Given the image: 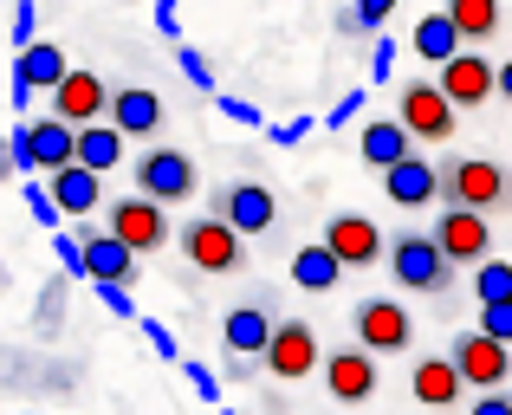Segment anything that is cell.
Instances as JSON below:
<instances>
[{
	"label": "cell",
	"instance_id": "obj_18",
	"mask_svg": "<svg viewBox=\"0 0 512 415\" xmlns=\"http://www.w3.org/2000/svg\"><path fill=\"white\" fill-rule=\"evenodd\" d=\"M78 234H85V266L98 286H130L137 279V260H143L137 247H124L117 234H98V227H78Z\"/></svg>",
	"mask_w": 512,
	"mask_h": 415
},
{
	"label": "cell",
	"instance_id": "obj_14",
	"mask_svg": "<svg viewBox=\"0 0 512 415\" xmlns=\"http://www.w3.org/2000/svg\"><path fill=\"white\" fill-rule=\"evenodd\" d=\"M435 240L454 266H480L493 253V227H487V214H474V208H441Z\"/></svg>",
	"mask_w": 512,
	"mask_h": 415
},
{
	"label": "cell",
	"instance_id": "obj_32",
	"mask_svg": "<svg viewBox=\"0 0 512 415\" xmlns=\"http://www.w3.org/2000/svg\"><path fill=\"white\" fill-rule=\"evenodd\" d=\"M52 253H59V273H65V279H91V266H85V234H59V240H52Z\"/></svg>",
	"mask_w": 512,
	"mask_h": 415
},
{
	"label": "cell",
	"instance_id": "obj_9",
	"mask_svg": "<svg viewBox=\"0 0 512 415\" xmlns=\"http://www.w3.org/2000/svg\"><path fill=\"white\" fill-rule=\"evenodd\" d=\"M240 227H227L221 214H201V221H188L182 227V253H188V266H201V273H234L240 266Z\"/></svg>",
	"mask_w": 512,
	"mask_h": 415
},
{
	"label": "cell",
	"instance_id": "obj_28",
	"mask_svg": "<svg viewBox=\"0 0 512 415\" xmlns=\"http://www.w3.org/2000/svg\"><path fill=\"white\" fill-rule=\"evenodd\" d=\"M338 279H344V260L325 247V240H318V247H299V253H292V286H305V292H331Z\"/></svg>",
	"mask_w": 512,
	"mask_h": 415
},
{
	"label": "cell",
	"instance_id": "obj_2",
	"mask_svg": "<svg viewBox=\"0 0 512 415\" xmlns=\"http://www.w3.org/2000/svg\"><path fill=\"white\" fill-rule=\"evenodd\" d=\"M441 195H448V208L493 214V208L512 202V176H506V163H493V156H454V163L441 169Z\"/></svg>",
	"mask_w": 512,
	"mask_h": 415
},
{
	"label": "cell",
	"instance_id": "obj_6",
	"mask_svg": "<svg viewBox=\"0 0 512 415\" xmlns=\"http://www.w3.org/2000/svg\"><path fill=\"white\" fill-rule=\"evenodd\" d=\"M260 364L273 370L279 383H299V377H312V370H325L318 331L305 325V318H279V331H273V344H266V357H260Z\"/></svg>",
	"mask_w": 512,
	"mask_h": 415
},
{
	"label": "cell",
	"instance_id": "obj_17",
	"mask_svg": "<svg viewBox=\"0 0 512 415\" xmlns=\"http://www.w3.org/2000/svg\"><path fill=\"white\" fill-rule=\"evenodd\" d=\"M376 351H363V344H344V351L325 357V390L338 396V403H370L376 396Z\"/></svg>",
	"mask_w": 512,
	"mask_h": 415
},
{
	"label": "cell",
	"instance_id": "obj_4",
	"mask_svg": "<svg viewBox=\"0 0 512 415\" xmlns=\"http://www.w3.org/2000/svg\"><path fill=\"white\" fill-rule=\"evenodd\" d=\"M201 189V176H195V156L188 150H163L156 143L150 156H137V195H150V202H188V195Z\"/></svg>",
	"mask_w": 512,
	"mask_h": 415
},
{
	"label": "cell",
	"instance_id": "obj_46",
	"mask_svg": "<svg viewBox=\"0 0 512 415\" xmlns=\"http://www.w3.org/2000/svg\"><path fill=\"white\" fill-rule=\"evenodd\" d=\"M227 383H253V364H247V357L227 351Z\"/></svg>",
	"mask_w": 512,
	"mask_h": 415
},
{
	"label": "cell",
	"instance_id": "obj_33",
	"mask_svg": "<svg viewBox=\"0 0 512 415\" xmlns=\"http://www.w3.org/2000/svg\"><path fill=\"white\" fill-rule=\"evenodd\" d=\"M20 202H26V214H33L39 227H59V202H52V189H39L33 176L20 182Z\"/></svg>",
	"mask_w": 512,
	"mask_h": 415
},
{
	"label": "cell",
	"instance_id": "obj_8",
	"mask_svg": "<svg viewBox=\"0 0 512 415\" xmlns=\"http://www.w3.org/2000/svg\"><path fill=\"white\" fill-rule=\"evenodd\" d=\"M441 91H448V104L454 111H480V104H493L500 98V65L487 59V52H461V59H448L441 65V78H435Z\"/></svg>",
	"mask_w": 512,
	"mask_h": 415
},
{
	"label": "cell",
	"instance_id": "obj_34",
	"mask_svg": "<svg viewBox=\"0 0 512 415\" xmlns=\"http://www.w3.org/2000/svg\"><path fill=\"white\" fill-rule=\"evenodd\" d=\"M480 331H487V338H500V344H512V299L480 305Z\"/></svg>",
	"mask_w": 512,
	"mask_h": 415
},
{
	"label": "cell",
	"instance_id": "obj_21",
	"mask_svg": "<svg viewBox=\"0 0 512 415\" xmlns=\"http://www.w3.org/2000/svg\"><path fill=\"white\" fill-rule=\"evenodd\" d=\"M163 117H169V104L156 98V91H143V85H117V98H111V124L124 130V137H156V130H163Z\"/></svg>",
	"mask_w": 512,
	"mask_h": 415
},
{
	"label": "cell",
	"instance_id": "obj_36",
	"mask_svg": "<svg viewBox=\"0 0 512 415\" xmlns=\"http://www.w3.org/2000/svg\"><path fill=\"white\" fill-rule=\"evenodd\" d=\"M26 46H39L33 39V0H13V52H26Z\"/></svg>",
	"mask_w": 512,
	"mask_h": 415
},
{
	"label": "cell",
	"instance_id": "obj_45",
	"mask_svg": "<svg viewBox=\"0 0 512 415\" xmlns=\"http://www.w3.org/2000/svg\"><path fill=\"white\" fill-rule=\"evenodd\" d=\"M221 111H227V117H234V124H260V111H253V104H247V98H221Z\"/></svg>",
	"mask_w": 512,
	"mask_h": 415
},
{
	"label": "cell",
	"instance_id": "obj_38",
	"mask_svg": "<svg viewBox=\"0 0 512 415\" xmlns=\"http://www.w3.org/2000/svg\"><path fill=\"white\" fill-rule=\"evenodd\" d=\"M143 338H150V351H156V357H169V364H175V331H169V325L143 318Z\"/></svg>",
	"mask_w": 512,
	"mask_h": 415
},
{
	"label": "cell",
	"instance_id": "obj_3",
	"mask_svg": "<svg viewBox=\"0 0 512 415\" xmlns=\"http://www.w3.org/2000/svg\"><path fill=\"white\" fill-rule=\"evenodd\" d=\"M389 273H396V286L422 292V299H441L454 286V260L441 253L435 234H396L389 240Z\"/></svg>",
	"mask_w": 512,
	"mask_h": 415
},
{
	"label": "cell",
	"instance_id": "obj_27",
	"mask_svg": "<svg viewBox=\"0 0 512 415\" xmlns=\"http://www.w3.org/2000/svg\"><path fill=\"white\" fill-rule=\"evenodd\" d=\"M78 163L85 169H98V176H111L117 163H124V130L104 117V124H85L78 130Z\"/></svg>",
	"mask_w": 512,
	"mask_h": 415
},
{
	"label": "cell",
	"instance_id": "obj_20",
	"mask_svg": "<svg viewBox=\"0 0 512 415\" xmlns=\"http://www.w3.org/2000/svg\"><path fill=\"white\" fill-rule=\"evenodd\" d=\"M357 156L370 169H396V163H409L415 156V137H409V124H402V117H376V124H363V143H357Z\"/></svg>",
	"mask_w": 512,
	"mask_h": 415
},
{
	"label": "cell",
	"instance_id": "obj_13",
	"mask_svg": "<svg viewBox=\"0 0 512 415\" xmlns=\"http://www.w3.org/2000/svg\"><path fill=\"white\" fill-rule=\"evenodd\" d=\"M227 227H240V234H266V227L279 221V202L266 182H227V189H214V208Z\"/></svg>",
	"mask_w": 512,
	"mask_h": 415
},
{
	"label": "cell",
	"instance_id": "obj_42",
	"mask_svg": "<svg viewBox=\"0 0 512 415\" xmlns=\"http://www.w3.org/2000/svg\"><path fill=\"white\" fill-rule=\"evenodd\" d=\"M363 104H370V98H363V91H350V98L338 104V111H331V130H344V124H350V117H357V111H363Z\"/></svg>",
	"mask_w": 512,
	"mask_h": 415
},
{
	"label": "cell",
	"instance_id": "obj_11",
	"mask_svg": "<svg viewBox=\"0 0 512 415\" xmlns=\"http://www.w3.org/2000/svg\"><path fill=\"white\" fill-rule=\"evenodd\" d=\"M396 117L409 124L415 143H448V137H454V117H461V111L448 104V91H441V85H402Z\"/></svg>",
	"mask_w": 512,
	"mask_h": 415
},
{
	"label": "cell",
	"instance_id": "obj_35",
	"mask_svg": "<svg viewBox=\"0 0 512 415\" xmlns=\"http://www.w3.org/2000/svg\"><path fill=\"white\" fill-rule=\"evenodd\" d=\"M175 59H182V78H188V85H201V91H208V85H214V72H208V59H201V52H195V46H175Z\"/></svg>",
	"mask_w": 512,
	"mask_h": 415
},
{
	"label": "cell",
	"instance_id": "obj_50",
	"mask_svg": "<svg viewBox=\"0 0 512 415\" xmlns=\"http://www.w3.org/2000/svg\"><path fill=\"white\" fill-rule=\"evenodd\" d=\"M227 415H234V409H227Z\"/></svg>",
	"mask_w": 512,
	"mask_h": 415
},
{
	"label": "cell",
	"instance_id": "obj_44",
	"mask_svg": "<svg viewBox=\"0 0 512 415\" xmlns=\"http://www.w3.org/2000/svg\"><path fill=\"white\" fill-rule=\"evenodd\" d=\"M389 65H396V46H389V39H376V52H370V72H376V78H389Z\"/></svg>",
	"mask_w": 512,
	"mask_h": 415
},
{
	"label": "cell",
	"instance_id": "obj_19",
	"mask_svg": "<svg viewBox=\"0 0 512 415\" xmlns=\"http://www.w3.org/2000/svg\"><path fill=\"white\" fill-rule=\"evenodd\" d=\"M409 390H415V403H428V409H454L461 390H467V377H461L454 357H415L409 364Z\"/></svg>",
	"mask_w": 512,
	"mask_h": 415
},
{
	"label": "cell",
	"instance_id": "obj_26",
	"mask_svg": "<svg viewBox=\"0 0 512 415\" xmlns=\"http://www.w3.org/2000/svg\"><path fill=\"white\" fill-rule=\"evenodd\" d=\"M461 52H467V39H461V26H454L448 13H428V20H415V59L448 65V59H461Z\"/></svg>",
	"mask_w": 512,
	"mask_h": 415
},
{
	"label": "cell",
	"instance_id": "obj_5",
	"mask_svg": "<svg viewBox=\"0 0 512 415\" xmlns=\"http://www.w3.org/2000/svg\"><path fill=\"white\" fill-rule=\"evenodd\" d=\"M104 234H117L124 247H137V253H163L169 214H163V202H150V195H124V202L104 208Z\"/></svg>",
	"mask_w": 512,
	"mask_h": 415
},
{
	"label": "cell",
	"instance_id": "obj_15",
	"mask_svg": "<svg viewBox=\"0 0 512 415\" xmlns=\"http://www.w3.org/2000/svg\"><path fill=\"white\" fill-rule=\"evenodd\" d=\"M273 331H279V318H273V299H240L234 312L221 318V344L234 357H266V344H273Z\"/></svg>",
	"mask_w": 512,
	"mask_h": 415
},
{
	"label": "cell",
	"instance_id": "obj_43",
	"mask_svg": "<svg viewBox=\"0 0 512 415\" xmlns=\"http://www.w3.org/2000/svg\"><path fill=\"white\" fill-rule=\"evenodd\" d=\"M467 415H512V396H500V390H493V396H480V403L467 409Z\"/></svg>",
	"mask_w": 512,
	"mask_h": 415
},
{
	"label": "cell",
	"instance_id": "obj_49",
	"mask_svg": "<svg viewBox=\"0 0 512 415\" xmlns=\"http://www.w3.org/2000/svg\"><path fill=\"white\" fill-rule=\"evenodd\" d=\"M500 98H506V104H512V59H506V65H500Z\"/></svg>",
	"mask_w": 512,
	"mask_h": 415
},
{
	"label": "cell",
	"instance_id": "obj_16",
	"mask_svg": "<svg viewBox=\"0 0 512 415\" xmlns=\"http://www.w3.org/2000/svg\"><path fill=\"white\" fill-rule=\"evenodd\" d=\"M111 98H117V91H104V78L78 65V72L65 78L59 91H52V117H65L72 130H85V124H104V117H111Z\"/></svg>",
	"mask_w": 512,
	"mask_h": 415
},
{
	"label": "cell",
	"instance_id": "obj_40",
	"mask_svg": "<svg viewBox=\"0 0 512 415\" xmlns=\"http://www.w3.org/2000/svg\"><path fill=\"white\" fill-rule=\"evenodd\" d=\"M104 292V312H117V318H137V305H130V286H98Z\"/></svg>",
	"mask_w": 512,
	"mask_h": 415
},
{
	"label": "cell",
	"instance_id": "obj_47",
	"mask_svg": "<svg viewBox=\"0 0 512 415\" xmlns=\"http://www.w3.org/2000/svg\"><path fill=\"white\" fill-rule=\"evenodd\" d=\"M156 26H163V33L175 39V33H182V26H175V0H156Z\"/></svg>",
	"mask_w": 512,
	"mask_h": 415
},
{
	"label": "cell",
	"instance_id": "obj_31",
	"mask_svg": "<svg viewBox=\"0 0 512 415\" xmlns=\"http://www.w3.org/2000/svg\"><path fill=\"white\" fill-rule=\"evenodd\" d=\"M474 299H480V305L512 299V260H480V266H474Z\"/></svg>",
	"mask_w": 512,
	"mask_h": 415
},
{
	"label": "cell",
	"instance_id": "obj_12",
	"mask_svg": "<svg viewBox=\"0 0 512 415\" xmlns=\"http://www.w3.org/2000/svg\"><path fill=\"white\" fill-rule=\"evenodd\" d=\"M325 247L344 260V273H363V266L389 260V240L376 234V221H370V214H331V227H325Z\"/></svg>",
	"mask_w": 512,
	"mask_h": 415
},
{
	"label": "cell",
	"instance_id": "obj_23",
	"mask_svg": "<svg viewBox=\"0 0 512 415\" xmlns=\"http://www.w3.org/2000/svg\"><path fill=\"white\" fill-rule=\"evenodd\" d=\"M7 390H13V396H26V390L72 396V390H78V370H72V364H59V357H52L46 370H33V357H26V351H7Z\"/></svg>",
	"mask_w": 512,
	"mask_h": 415
},
{
	"label": "cell",
	"instance_id": "obj_10",
	"mask_svg": "<svg viewBox=\"0 0 512 415\" xmlns=\"http://www.w3.org/2000/svg\"><path fill=\"white\" fill-rule=\"evenodd\" d=\"M350 331H357V344L376 351V357H402L409 351V312H402L396 299H363L357 312H350Z\"/></svg>",
	"mask_w": 512,
	"mask_h": 415
},
{
	"label": "cell",
	"instance_id": "obj_37",
	"mask_svg": "<svg viewBox=\"0 0 512 415\" xmlns=\"http://www.w3.org/2000/svg\"><path fill=\"white\" fill-rule=\"evenodd\" d=\"M357 7V20H363V33H383V20L396 13V0H350Z\"/></svg>",
	"mask_w": 512,
	"mask_h": 415
},
{
	"label": "cell",
	"instance_id": "obj_7",
	"mask_svg": "<svg viewBox=\"0 0 512 415\" xmlns=\"http://www.w3.org/2000/svg\"><path fill=\"white\" fill-rule=\"evenodd\" d=\"M454 364H461V377L467 383H474V390L480 396H493V390H500V383L512 377V344H500V338H487V331H461V338H454Z\"/></svg>",
	"mask_w": 512,
	"mask_h": 415
},
{
	"label": "cell",
	"instance_id": "obj_29",
	"mask_svg": "<svg viewBox=\"0 0 512 415\" xmlns=\"http://www.w3.org/2000/svg\"><path fill=\"white\" fill-rule=\"evenodd\" d=\"M441 13H448V20L461 26V39H467V46L493 39V33H500V20H506V13H500V0H448Z\"/></svg>",
	"mask_w": 512,
	"mask_h": 415
},
{
	"label": "cell",
	"instance_id": "obj_25",
	"mask_svg": "<svg viewBox=\"0 0 512 415\" xmlns=\"http://www.w3.org/2000/svg\"><path fill=\"white\" fill-rule=\"evenodd\" d=\"M52 202H59V214L111 208V202H104V176H98V169H85V163H72V169H59V176H52Z\"/></svg>",
	"mask_w": 512,
	"mask_h": 415
},
{
	"label": "cell",
	"instance_id": "obj_24",
	"mask_svg": "<svg viewBox=\"0 0 512 415\" xmlns=\"http://www.w3.org/2000/svg\"><path fill=\"white\" fill-rule=\"evenodd\" d=\"M72 72H78V65L65 59V46H52V39H39V46L13 52V78H26L33 91H59Z\"/></svg>",
	"mask_w": 512,
	"mask_h": 415
},
{
	"label": "cell",
	"instance_id": "obj_22",
	"mask_svg": "<svg viewBox=\"0 0 512 415\" xmlns=\"http://www.w3.org/2000/svg\"><path fill=\"white\" fill-rule=\"evenodd\" d=\"M383 195H389L396 208H428V202L441 195V169L428 163V156H409V163H396V169L383 176Z\"/></svg>",
	"mask_w": 512,
	"mask_h": 415
},
{
	"label": "cell",
	"instance_id": "obj_48",
	"mask_svg": "<svg viewBox=\"0 0 512 415\" xmlns=\"http://www.w3.org/2000/svg\"><path fill=\"white\" fill-rule=\"evenodd\" d=\"M305 130H312V124H305V117H292V124H279V130H273V137H279V143H299Z\"/></svg>",
	"mask_w": 512,
	"mask_h": 415
},
{
	"label": "cell",
	"instance_id": "obj_1",
	"mask_svg": "<svg viewBox=\"0 0 512 415\" xmlns=\"http://www.w3.org/2000/svg\"><path fill=\"white\" fill-rule=\"evenodd\" d=\"M7 163H13V176H33V169L59 176V169L78 163V130L65 117H26L7 137Z\"/></svg>",
	"mask_w": 512,
	"mask_h": 415
},
{
	"label": "cell",
	"instance_id": "obj_39",
	"mask_svg": "<svg viewBox=\"0 0 512 415\" xmlns=\"http://www.w3.org/2000/svg\"><path fill=\"white\" fill-rule=\"evenodd\" d=\"M188 390H195L201 403H214V396H221V377H208L201 364H188Z\"/></svg>",
	"mask_w": 512,
	"mask_h": 415
},
{
	"label": "cell",
	"instance_id": "obj_30",
	"mask_svg": "<svg viewBox=\"0 0 512 415\" xmlns=\"http://www.w3.org/2000/svg\"><path fill=\"white\" fill-rule=\"evenodd\" d=\"M65 312H72V279H46V286H39V299H33V331L39 338H59L65 331Z\"/></svg>",
	"mask_w": 512,
	"mask_h": 415
},
{
	"label": "cell",
	"instance_id": "obj_41",
	"mask_svg": "<svg viewBox=\"0 0 512 415\" xmlns=\"http://www.w3.org/2000/svg\"><path fill=\"white\" fill-rule=\"evenodd\" d=\"M7 104H13V117H20V124H26V111H33V85H26V78H13Z\"/></svg>",
	"mask_w": 512,
	"mask_h": 415
}]
</instances>
